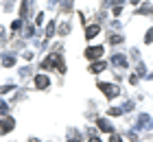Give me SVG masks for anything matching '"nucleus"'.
Returning <instances> with one entry per match:
<instances>
[{
	"label": "nucleus",
	"instance_id": "nucleus-9",
	"mask_svg": "<svg viewBox=\"0 0 153 142\" xmlns=\"http://www.w3.org/2000/svg\"><path fill=\"white\" fill-rule=\"evenodd\" d=\"M109 142H123V140L118 138V136H112V138H109Z\"/></svg>",
	"mask_w": 153,
	"mask_h": 142
},
{
	"label": "nucleus",
	"instance_id": "nucleus-10",
	"mask_svg": "<svg viewBox=\"0 0 153 142\" xmlns=\"http://www.w3.org/2000/svg\"><path fill=\"white\" fill-rule=\"evenodd\" d=\"M90 142H101V140H99V138H94V136H92V138H90Z\"/></svg>",
	"mask_w": 153,
	"mask_h": 142
},
{
	"label": "nucleus",
	"instance_id": "nucleus-6",
	"mask_svg": "<svg viewBox=\"0 0 153 142\" xmlns=\"http://www.w3.org/2000/svg\"><path fill=\"white\" fill-rule=\"evenodd\" d=\"M101 70H105V63L103 61H96V63L90 66V72H101Z\"/></svg>",
	"mask_w": 153,
	"mask_h": 142
},
{
	"label": "nucleus",
	"instance_id": "nucleus-5",
	"mask_svg": "<svg viewBox=\"0 0 153 142\" xmlns=\"http://www.w3.org/2000/svg\"><path fill=\"white\" fill-rule=\"evenodd\" d=\"M35 85H37L39 90L48 88V77H44V74H37V77H35Z\"/></svg>",
	"mask_w": 153,
	"mask_h": 142
},
{
	"label": "nucleus",
	"instance_id": "nucleus-7",
	"mask_svg": "<svg viewBox=\"0 0 153 142\" xmlns=\"http://www.w3.org/2000/svg\"><path fill=\"white\" fill-rule=\"evenodd\" d=\"M99 129H103V131H109V133H112V125H109L105 118H101V120H99Z\"/></svg>",
	"mask_w": 153,
	"mask_h": 142
},
{
	"label": "nucleus",
	"instance_id": "nucleus-3",
	"mask_svg": "<svg viewBox=\"0 0 153 142\" xmlns=\"http://www.w3.org/2000/svg\"><path fill=\"white\" fill-rule=\"evenodd\" d=\"M99 31H101V26H99V24H90V26L85 28V37H88V39H92L94 35H99Z\"/></svg>",
	"mask_w": 153,
	"mask_h": 142
},
{
	"label": "nucleus",
	"instance_id": "nucleus-2",
	"mask_svg": "<svg viewBox=\"0 0 153 142\" xmlns=\"http://www.w3.org/2000/svg\"><path fill=\"white\" fill-rule=\"evenodd\" d=\"M101 55H103V48H101V46H94V48H88V51H85V57H88V59H99Z\"/></svg>",
	"mask_w": 153,
	"mask_h": 142
},
{
	"label": "nucleus",
	"instance_id": "nucleus-11",
	"mask_svg": "<svg viewBox=\"0 0 153 142\" xmlns=\"http://www.w3.org/2000/svg\"><path fill=\"white\" fill-rule=\"evenodd\" d=\"M70 142H74V140H70Z\"/></svg>",
	"mask_w": 153,
	"mask_h": 142
},
{
	"label": "nucleus",
	"instance_id": "nucleus-4",
	"mask_svg": "<svg viewBox=\"0 0 153 142\" xmlns=\"http://www.w3.org/2000/svg\"><path fill=\"white\" fill-rule=\"evenodd\" d=\"M13 129V120L11 118H4V120H0V133H4V131H11Z\"/></svg>",
	"mask_w": 153,
	"mask_h": 142
},
{
	"label": "nucleus",
	"instance_id": "nucleus-8",
	"mask_svg": "<svg viewBox=\"0 0 153 142\" xmlns=\"http://www.w3.org/2000/svg\"><path fill=\"white\" fill-rule=\"evenodd\" d=\"M144 39H147V42H151V39H153V28H151V31H147V37H144Z\"/></svg>",
	"mask_w": 153,
	"mask_h": 142
},
{
	"label": "nucleus",
	"instance_id": "nucleus-1",
	"mask_svg": "<svg viewBox=\"0 0 153 142\" xmlns=\"http://www.w3.org/2000/svg\"><path fill=\"white\" fill-rule=\"evenodd\" d=\"M99 88L103 90V94L109 96V98L118 96V88H116V85H112V83H99Z\"/></svg>",
	"mask_w": 153,
	"mask_h": 142
}]
</instances>
